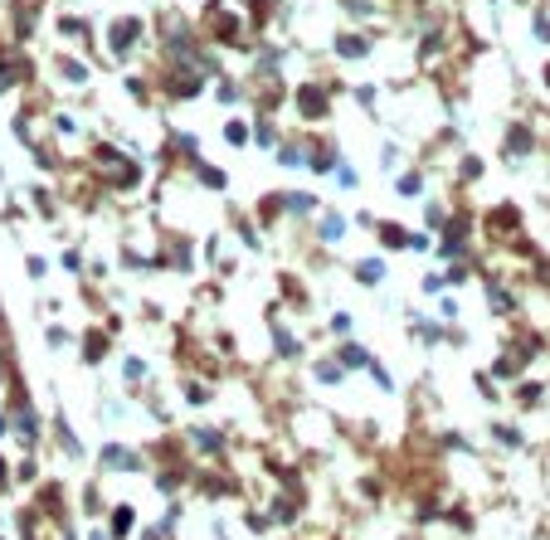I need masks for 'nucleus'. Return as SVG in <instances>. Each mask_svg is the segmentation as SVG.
Masks as SVG:
<instances>
[{"mask_svg": "<svg viewBox=\"0 0 550 540\" xmlns=\"http://www.w3.org/2000/svg\"><path fill=\"white\" fill-rule=\"evenodd\" d=\"M302 108H307V112H322V93H312V88H307V93H302Z\"/></svg>", "mask_w": 550, "mask_h": 540, "instance_id": "f257e3e1", "label": "nucleus"}, {"mask_svg": "<svg viewBox=\"0 0 550 540\" xmlns=\"http://www.w3.org/2000/svg\"><path fill=\"white\" fill-rule=\"evenodd\" d=\"M132 34H136V29H132V24H122V29H117V34H112V44H117V49H122V44H132Z\"/></svg>", "mask_w": 550, "mask_h": 540, "instance_id": "f03ea898", "label": "nucleus"}]
</instances>
